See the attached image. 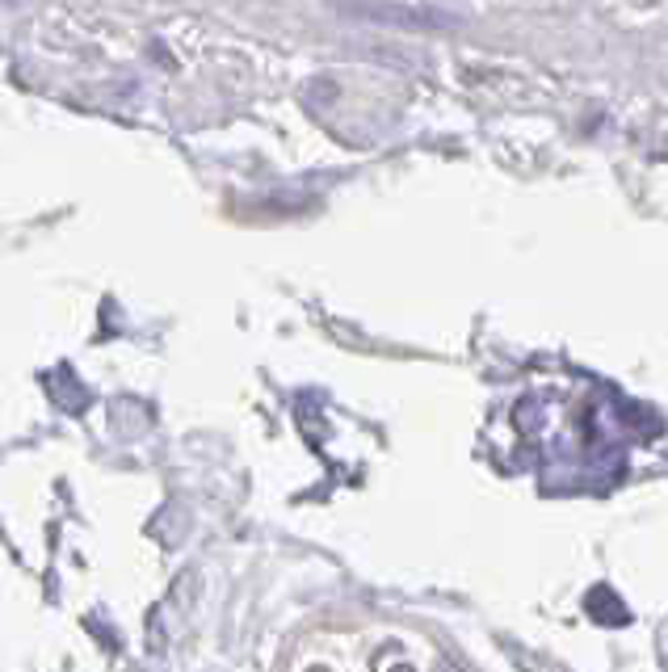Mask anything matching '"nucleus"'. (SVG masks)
Listing matches in <instances>:
<instances>
[{"label":"nucleus","instance_id":"f257e3e1","mask_svg":"<svg viewBox=\"0 0 668 672\" xmlns=\"http://www.w3.org/2000/svg\"><path fill=\"white\" fill-rule=\"evenodd\" d=\"M345 18L403 30V34H438V30H459V18L433 9V4H396V0H337Z\"/></svg>","mask_w":668,"mask_h":672}]
</instances>
